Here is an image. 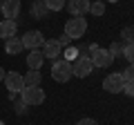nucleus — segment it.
I'll return each instance as SVG.
<instances>
[{
  "instance_id": "nucleus-6",
  "label": "nucleus",
  "mask_w": 134,
  "mask_h": 125,
  "mask_svg": "<svg viewBox=\"0 0 134 125\" xmlns=\"http://www.w3.org/2000/svg\"><path fill=\"white\" fill-rule=\"evenodd\" d=\"M20 40H23V47L29 49V52H31V49H40V47L45 45V36L40 34V31H36V29L27 31V34H25Z\"/></svg>"
},
{
  "instance_id": "nucleus-22",
  "label": "nucleus",
  "mask_w": 134,
  "mask_h": 125,
  "mask_svg": "<svg viewBox=\"0 0 134 125\" xmlns=\"http://www.w3.org/2000/svg\"><path fill=\"white\" fill-rule=\"evenodd\" d=\"M121 76H123L125 83H134V65H127V69H125Z\"/></svg>"
},
{
  "instance_id": "nucleus-28",
  "label": "nucleus",
  "mask_w": 134,
  "mask_h": 125,
  "mask_svg": "<svg viewBox=\"0 0 134 125\" xmlns=\"http://www.w3.org/2000/svg\"><path fill=\"white\" fill-rule=\"evenodd\" d=\"M5 76H7V74H5V69L0 67V81H5Z\"/></svg>"
},
{
  "instance_id": "nucleus-26",
  "label": "nucleus",
  "mask_w": 134,
  "mask_h": 125,
  "mask_svg": "<svg viewBox=\"0 0 134 125\" xmlns=\"http://www.w3.org/2000/svg\"><path fill=\"white\" fill-rule=\"evenodd\" d=\"M27 107L29 105H25L23 101H18V103H16V114H27Z\"/></svg>"
},
{
  "instance_id": "nucleus-27",
  "label": "nucleus",
  "mask_w": 134,
  "mask_h": 125,
  "mask_svg": "<svg viewBox=\"0 0 134 125\" xmlns=\"http://www.w3.org/2000/svg\"><path fill=\"white\" fill-rule=\"evenodd\" d=\"M76 125H98V123H96L94 118H81V121H78Z\"/></svg>"
},
{
  "instance_id": "nucleus-15",
  "label": "nucleus",
  "mask_w": 134,
  "mask_h": 125,
  "mask_svg": "<svg viewBox=\"0 0 134 125\" xmlns=\"http://www.w3.org/2000/svg\"><path fill=\"white\" fill-rule=\"evenodd\" d=\"M40 69H29L27 74L23 76V81H25V87H34V85H40Z\"/></svg>"
},
{
  "instance_id": "nucleus-18",
  "label": "nucleus",
  "mask_w": 134,
  "mask_h": 125,
  "mask_svg": "<svg viewBox=\"0 0 134 125\" xmlns=\"http://www.w3.org/2000/svg\"><path fill=\"white\" fill-rule=\"evenodd\" d=\"M121 38H123V43H134V25H127L121 29Z\"/></svg>"
},
{
  "instance_id": "nucleus-30",
  "label": "nucleus",
  "mask_w": 134,
  "mask_h": 125,
  "mask_svg": "<svg viewBox=\"0 0 134 125\" xmlns=\"http://www.w3.org/2000/svg\"><path fill=\"white\" fill-rule=\"evenodd\" d=\"M31 2H38V0H31Z\"/></svg>"
},
{
  "instance_id": "nucleus-12",
  "label": "nucleus",
  "mask_w": 134,
  "mask_h": 125,
  "mask_svg": "<svg viewBox=\"0 0 134 125\" xmlns=\"http://www.w3.org/2000/svg\"><path fill=\"white\" fill-rule=\"evenodd\" d=\"M16 31H18V22L16 20H0V38L2 40H9L16 38Z\"/></svg>"
},
{
  "instance_id": "nucleus-17",
  "label": "nucleus",
  "mask_w": 134,
  "mask_h": 125,
  "mask_svg": "<svg viewBox=\"0 0 134 125\" xmlns=\"http://www.w3.org/2000/svg\"><path fill=\"white\" fill-rule=\"evenodd\" d=\"M90 14H92V16H103V14H105V2L94 0V2L90 5Z\"/></svg>"
},
{
  "instance_id": "nucleus-19",
  "label": "nucleus",
  "mask_w": 134,
  "mask_h": 125,
  "mask_svg": "<svg viewBox=\"0 0 134 125\" xmlns=\"http://www.w3.org/2000/svg\"><path fill=\"white\" fill-rule=\"evenodd\" d=\"M123 47H125V43H123V40H119V43H112L107 52L112 54V58H119V56H123Z\"/></svg>"
},
{
  "instance_id": "nucleus-25",
  "label": "nucleus",
  "mask_w": 134,
  "mask_h": 125,
  "mask_svg": "<svg viewBox=\"0 0 134 125\" xmlns=\"http://www.w3.org/2000/svg\"><path fill=\"white\" fill-rule=\"evenodd\" d=\"M58 45H60L63 49H67V47H69V45H72V38H69V36H65V34H63L60 38H58Z\"/></svg>"
},
{
  "instance_id": "nucleus-24",
  "label": "nucleus",
  "mask_w": 134,
  "mask_h": 125,
  "mask_svg": "<svg viewBox=\"0 0 134 125\" xmlns=\"http://www.w3.org/2000/svg\"><path fill=\"white\" fill-rule=\"evenodd\" d=\"M123 94L130 98H134V83H125L123 85Z\"/></svg>"
},
{
  "instance_id": "nucleus-1",
  "label": "nucleus",
  "mask_w": 134,
  "mask_h": 125,
  "mask_svg": "<svg viewBox=\"0 0 134 125\" xmlns=\"http://www.w3.org/2000/svg\"><path fill=\"white\" fill-rule=\"evenodd\" d=\"M87 31V20L83 16H72V18L65 22V36H69L72 40L83 38Z\"/></svg>"
},
{
  "instance_id": "nucleus-16",
  "label": "nucleus",
  "mask_w": 134,
  "mask_h": 125,
  "mask_svg": "<svg viewBox=\"0 0 134 125\" xmlns=\"http://www.w3.org/2000/svg\"><path fill=\"white\" fill-rule=\"evenodd\" d=\"M49 14L47 5H45V0H38V2H31V16L34 18H45Z\"/></svg>"
},
{
  "instance_id": "nucleus-7",
  "label": "nucleus",
  "mask_w": 134,
  "mask_h": 125,
  "mask_svg": "<svg viewBox=\"0 0 134 125\" xmlns=\"http://www.w3.org/2000/svg\"><path fill=\"white\" fill-rule=\"evenodd\" d=\"M5 87L9 89V94H20V92L25 89L23 74H18V72H7V76H5Z\"/></svg>"
},
{
  "instance_id": "nucleus-14",
  "label": "nucleus",
  "mask_w": 134,
  "mask_h": 125,
  "mask_svg": "<svg viewBox=\"0 0 134 125\" xmlns=\"http://www.w3.org/2000/svg\"><path fill=\"white\" fill-rule=\"evenodd\" d=\"M23 40L20 38H9V40H5V52L7 54H11V56H16V54H23Z\"/></svg>"
},
{
  "instance_id": "nucleus-21",
  "label": "nucleus",
  "mask_w": 134,
  "mask_h": 125,
  "mask_svg": "<svg viewBox=\"0 0 134 125\" xmlns=\"http://www.w3.org/2000/svg\"><path fill=\"white\" fill-rule=\"evenodd\" d=\"M123 56L127 58L130 65H134V43H125V47H123Z\"/></svg>"
},
{
  "instance_id": "nucleus-10",
  "label": "nucleus",
  "mask_w": 134,
  "mask_h": 125,
  "mask_svg": "<svg viewBox=\"0 0 134 125\" xmlns=\"http://www.w3.org/2000/svg\"><path fill=\"white\" fill-rule=\"evenodd\" d=\"M90 0H67V9H69V14L72 16H85L90 14Z\"/></svg>"
},
{
  "instance_id": "nucleus-3",
  "label": "nucleus",
  "mask_w": 134,
  "mask_h": 125,
  "mask_svg": "<svg viewBox=\"0 0 134 125\" xmlns=\"http://www.w3.org/2000/svg\"><path fill=\"white\" fill-rule=\"evenodd\" d=\"M72 76H74V74H72V62H67L65 58L54 60V65H52V78L56 83H67Z\"/></svg>"
},
{
  "instance_id": "nucleus-8",
  "label": "nucleus",
  "mask_w": 134,
  "mask_h": 125,
  "mask_svg": "<svg viewBox=\"0 0 134 125\" xmlns=\"http://www.w3.org/2000/svg\"><path fill=\"white\" fill-rule=\"evenodd\" d=\"M123 85H125V81H123V76L119 72L105 76V81H103V89L110 92V94H121L123 92Z\"/></svg>"
},
{
  "instance_id": "nucleus-29",
  "label": "nucleus",
  "mask_w": 134,
  "mask_h": 125,
  "mask_svg": "<svg viewBox=\"0 0 134 125\" xmlns=\"http://www.w3.org/2000/svg\"><path fill=\"white\" fill-rule=\"evenodd\" d=\"M107 2H119V0H107Z\"/></svg>"
},
{
  "instance_id": "nucleus-4",
  "label": "nucleus",
  "mask_w": 134,
  "mask_h": 125,
  "mask_svg": "<svg viewBox=\"0 0 134 125\" xmlns=\"http://www.w3.org/2000/svg\"><path fill=\"white\" fill-rule=\"evenodd\" d=\"M20 101L25 103V105H40V103H45V92L40 85H34V87H25L23 92H20Z\"/></svg>"
},
{
  "instance_id": "nucleus-2",
  "label": "nucleus",
  "mask_w": 134,
  "mask_h": 125,
  "mask_svg": "<svg viewBox=\"0 0 134 125\" xmlns=\"http://www.w3.org/2000/svg\"><path fill=\"white\" fill-rule=\"evenodd\" d=\"M90 60L94 62V67H100V69H105L110 67L112 62H114V58H112V54L107 52V49L98 47V45H90Z\"/></svg>"
},
{
  "instance_id": "nucleus-11",
  "label": "nucleus",
  "mask_w": 134,
  "mask_h": 125,
  "mask_svg": "<svg viewBox=\"0 0 134 125\" xmlns=\"http://www.w3.org/2000/svg\"><path fill=\"white\" fill-rule=\"evenodd\" d=\"M63 54V47L58 45V40H45L43 45V56L49 58V60H58Z\"/></svg>"
},
{
  "instance_id": "nucleus-13",
  "label": "nucleus",
  "mask_w": 134,
  "mask_h": 125,
  "mask_svg": "<svg viewBox=\"0 0 134 125\" xmlns=\"http://www.w3.org/2000/svg\"><path fill=\"white\" fill-rule=\"evenodd\" d=\"M43 62H45V56H43L40 49H31V52L27 54V67L29 69H40Z\"/></svg>"
},
{
  "instance_id": "nucleus-9",
  "label": "nucleus",
  "mask_w": 134,
  "mask_h": 125,
  "mask_svg": "<svg viewBox=\"0 0 134 125\" xmlns=\"http://www.w3.org/2000/svg\"><path fill=\"white\" fill-rule=\"evenodd\" d=\"M20 0H5L2 7H0V14L5 16V20H16L20 16Z\"/></svg>"
},
{
  "instance_id": "nucleus-20",
  "label": "nucleus",
  "mask_w": 134,
  "mask_h": 125,
  "mask_svg": "<svg viewBox=\"0 0 134 125\" xmlns=\"http://www.w3.org/2000/svg\"><path fill=\"white\" fill-rule=\"evenodd\" d=\"M45 5H47L49 11H60V9H65L67 0H45Z\"/></svg>"
},
{
  "instance_id": "nucleus-23",
  "label": "nucleus",
  "mask_w": 134,
  "mask_h": 125,
  "mask_svg": "<svg viewBox=\"0 0 134 125\" xmlns=\"http://www.w3.org/2000/svg\"><path fill=\"white\" fill-rule=\"evenodd\" d=\"M76 54H78V49H76V47H67V49H65V60H67V62L76 60V58H78Z\"/></svg>"
},
{
  "instance_id": "nucleus-5",
  "label": "nucleus",
  "mask_w": 134,
  "mask_h": 125,
  "mask_svg": "<svg viewBox=\"0 0 134 125\" xmlns=\"http://www.w3.org/2000/svg\"><path fill=\"white\" fill-rule=\"evenodd\" d=\"M92 72H94V62L90 60V56H78L72 62V74L76 78H87Z\"/></svg>"
}]
</instances>
